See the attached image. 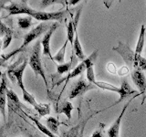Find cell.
Listing matches in <instances>:
<instances>
[{"label":"cell","instance_id":"1","mask_svg":"<svg viewBox=\"0 0 146 137\" xmlns=\"http://www.w3.org/2000/svg\"><path fill=\"white\" fill-rule=\"evenodd\" d=\"M112 50L120 54L127 65L131 66L134 70L143 71L146 70V59L141 57V55L136 54L135 51L131 49L129 45L119 41L118 46L112 48Z\"/></svg>","mask_w":146,"mask_h":137},{"label":"cell","instance_id":"2","mask_svg":"<svg viewBox=\"0 0 146 137\" xmlns=\"http://www.w3.org/2000/svg\"><path fill=\"white\" fill-rule=\"evenodd\" d=\"M52 24H53V23H52ZM52 24H51V23H49V22H42V23H40L38 26H36V27H34L33 29L30 30L29 33H27L24 37V41H23V43L20 46V48H18L17 50L11 52L10 54H8L7 56H3L2 57L4 59V61H6L7 59H8L11 56H13V55H15V54H17L18 52L22 51V50L24 49H26V47H27V46H29L32 42V41L36 39L38 37H40L43 33H46V32H47L50 29V27H51Z\"/></svg>","mask_w":146,"mask_h":137},{"label":"cell","instance_id":"3","mask_svg":"<svg viewBox=\"0 0 146 137\" xmlns=\"http://www.w3.org/2000/svg\"><path fill=\"white\" fill-rule=\"evenodd\" d=\"M40 51H41V41H36L33 49H32L29 63L31 68L33 70L35 75L40 76L44 80L46 88L48 89V81H47V79H46V75L43 70V67H42V62H41Z\"/></svg>","mask_w":146,"mask_h":137},{"label":"cell","instance_id":"4","mask_svg":"<svg viewBox=\"0 0 146 137\" xmlns=\"http://www.w3.org/2000/svg\"><path fill=\"white\" fill-rule=\"evenodd\" d=\"M27 63H29V61H27V59H25L24 61L21 62V64L17 65V63L16 65H13L9 68V70H7L8 78L11 80L12 82H16L22 90H25L24 82H23V75H24V71L27 68Z\"/></svg>","mask_w":146,"mask_h":137},{"label":"cell","instance_id":"5","mask_svg":"<svg viewBox=\"0 0 146 137\" xmlns=\"http://www.w3.org/2000/svg\"><path fill=\"white\" fill-rule=\"evenodd\" d=\"M95 88H96V86L94 84L90 83V82L88 80H86L83 77H80V79L72 87L70 95H68V98L74 99L77 97H80V96L84 95L88 90L95 89Z\"/></svg>","mask_w":146,"mask_h":137},{"label":"cell","instance_id":"6","mask_svg":"<svg viewBox=\"0 0 146 137\" xmlns=\"http://www.w3.org/2000/svg\"><path fill=\"white\" fill-rule=\"evenodd\" d=\"M7 11H8V15H20V14H26L27 16H30L36 10L32 9L27 1H19V2H11L10 5L4 7Z\"/></svg>","mask_w":146,"mask_h":137},{"label":"cell","instance_id":"7","mask_svg":"<svg viewBox=\"0 0 146 137\" xmlns=\"http://www.w3.org/2000/svg\"><path fill=\"white\" fill-rule=\"evenodd\" d=\"M66 16V11H57V12H43L35 11L31 15V17L42 22L48 21H58L61 22Z\"/></svg>","mask_w":146,"mask_h":137},{"label":"cell","instance_id":"8","mask_svg":"<svg viewBox=\"0 0 146 137\" xmlns=\"http://www.w3.org/2000/svg\"><path fill=\"white\" fill-rule=\"evenodd\" d=\"M138 95L139 94H136L133 98H131L129 102H127L126 104L123 106L121 113L119 114V116L117 117V119L114 121V122L111 125V127L108 129V131H107L108 137H120V129H121V124L122 118H123V116H124V114L126 112V110H127L128 106L130 105V103L131 102V100L133 99H135Z\"/></svg>","mask_w":146,"mask_h":137},{"label":"cell","instance_id":"9","mask_svg":"<svg viewBox=\"0 0 146 137\" xmlns=\"http://www.w3.org/2000/svg\"><path fill=\"white\" fill-rule=\"evenodd\" d=\"M103 111H104V110H100V111L91 112L90 114H88V115L86 116V118L80 120V122L78 123L75 127H73L70 132H67L66 137H82V135H83V132H84V128H85V126L87 124V122H88V121L90 120V119L92 118L95 114H98V113L102 112Z\"/></svg>","mask_w":146,"mask_h":137},{"label":"cell","instance_id":"10","mask_svg":"<svg viewBox=\"0 0 146 137\" xmlns=\"http://www.w3.org/2000/svg\"><path fill=\"white\" fill-rule=\"evenodd\" d=\"M80 12H81L80 9H79L75 17H73V24H74V30H75V39H74V43H73V51L75 52V55L80 59H84L85 54L83 52V50H82V46L80 42L79 35H78V23H79V19L80 17Z\"/></svg>","mask_w":146,"mask_h":137},{"label":"cell","instance_id":"11","mask_svg":"<svg viewBox=\"0 0 146 137\" xmlns=\"http://www.w3.org/2000/svg\"><path fill=\"white\" fill-rule=\"evenodd\" d=\"M58 22L53 23L51 27L46 32L42 40H41V45H42V48H43V55H47V56H48L52 61H53V57L51 56V51H50V39H51V37L55 32V30L58 29Z\"/></svg>","mask_w":146,"mask_h":137},{"label":"cell","instance_id":"12","mask_svg":"<svg viewBox=\"0 0 146 137\" xmlns=\"http://www.w3.org/2000/svg\"><path fill=\"white\" fill-rule=\"evenodd\" d=\"M131 80L140 90V94L145 97L146 94V78L143 70H133L131 72Z\"/></svg>","mask_w":146,"mask_h":137},{"label":"cell","instance_id":"13","mask_svg":"<svg viewBox=\"0 0 146 137\" xmlns=\"http://www.w3.org/2000/svg\"><path fill=\"white\" fill-rule=\"evenodd\" d=\"M7 85V77L3 75L1 82H0V112L2 113L4 119H6V104L8 90Z\"/></svg>","mask_w":146,"mask_h":137},{"label":"cell","instance_id":"14","mask_svg":"<svg viewBox=\"0 0 146 137\" xmlns=\"http://www.w3.org/2000/svg\"><path fill=\"white\" fill-rule=\"evenodd\" d=\"M120 90H121V92L120 94H119V96H120V100H117V102L112 104L111 106H110L108 108H111V107H113L115 106L116 104L121 102L122 100H124L127 97H129V96H131V94H134L136 93V90L132 89L131 85L129 84V82H128L127 80H122L121 81V87H120ZM107 108V109H108Z\"/></svg>","mask_w":146,"mask_h":137},{"label":"cell","instance_id":"15","mask_svg":"<svg viewBox=\"0 0 146 137\" xmlns=\"http://www.w3.org/2000/svg\"><path fill=\"white\" fill-rule=\"evenodd\" d=\"M145 36H146V27L145 25H141V31H140V35H139V39L137 41L136 44V48H135V53L141 55V51L144 48V44H145Z\"/></svg>","mask_w":146,"mask_h":137},{"label":"cell","instance_id":"16","mask_svg":"<svg viewBox=\"0 0 146 137\" xmlns=\"http://www.w3.org/2000/svg\"><path fill=\"white\" fill-rule=\"evenodd\" d=\"M7 100H8V105H9L8 106L9 112H11L13 108L14 110H16V107H17L16 105H21L17 95L11 90H7Z\"/></svg>","mask_w":146,"mask_h":137},{"label":"cell","instance_id":"17","mask_svg":"<svg viewBox=\"0 0 146 137\" xmlns=\"http://www.w3.org/2000/svg\"><path fill=\"white\" fill-rule=\"evenodd\" d=\"M26 115L29 117L30 120H32L34 122H35V124L36 125V128H38V129L42 132V134H44L45 135H47L48 137H56V135H55L53 132H51L49 130H48V127H46L44 124H42V123H41L38 119L36 118H34V117H32V116H30V115H29V114L27 113H26Z\"/></svg>","mask_w":146,"mask_h":137},{"label":"cell","instance_id":"18","mask_svg":"<svg viewBox=\"0 0 146 137\" xmlns=\"http://www.w3.org/2000/svg\"><path fill=\"white\" fill-rule=\"evenodd\" d=\"M46 122H47V127L50 132H53L54 134H58V126L60 125V122L58 119L54 117H48L46 120Z\"/></svg>","mask_w":146,"mask_h":137},{"label":"cell","instance_id":"19","mask_svg":"<svg viewBox=\"0 0 146 137\" xmlns=\"http://www.w3.org/2000/svg\"><path fill=\"white\" fill-rule=\"evenodd\" d=\"M74 36H75V30H74V24H73V18L71 17L68 23L67 24V39L73 48V43H74Z\"/></svg>","mask_w":146,"mask_h":137},{"label":"cell","instance_id":"20","mask_svg":"<svg viewBox=\"0 0 146 137\" xmlns=\"http://www.w3.org/2000/svg\"><path fill=\"white\" fill-rule=\"evenodd\" d=\"M73 109H74V107L72 106L71 102H64L60 105V108H59V110H58V113L65 114L68 120H70V119H71V112H72Z\"/></svg>","mask_w":146,"mask_h":137},{"label":"cell","instance_id":"21","mask_svg":"<svg viewBox=\"0 0 146 137\" xmlns=\"http://www.w3.org/2000/svg\"><path fill=\"white\" fill-rule=\"evenodd\" d=\"M68 39L66 40V42L64 43L62 46V48L58 50V52L53 57V61H57L59 64H64L65 63V55H66V49H67V44H68Z\"/></svg>","mask_w":146,"mask_h":137},{"label":"cell","instance_id":"22","mask_svg":"<svg viewBox=\"0 0 146 137\" xmlns=\"http://www.w3.org/2000/svg\"><path fill=\"white\" fill-rule=\"evenodd\" d=\"M35 110L38 112L39 116H46L50 113V105L48 103H38L33 106Z\"/></svg>","mask_w":146,"mask_h":137},{"label":"cell","instance_id":"23","mask_svg":"<svg viewBox=\"0 0 146 137\" xmlns=\"http://www.w3.org/2000/svg\"><path fill=\"white\" fill-rule=\"evenodd\" d=\"M95 86H97V87H99V88L102 89V90H107L113 91V92H116L118 94H120V92H121L120 88L113 86L112 84L107 83V82H104V81H96Z\"/></svg>","mask_w":146,"mask_h":137},{"label":"cell","instance_id":"24","mask_svg":"<svg viewBox=\"0 0 146 137\" xmlns=\"http://www.w3.org/2000/svg\"><path fill=\"white\" fill-rule=\"evenodd\" d=\"M17 24L20 29H27L31 27L32 25V17L30 16H27L25 17H19L17 19Z\"/></svg>","mask_w":146,"mask_h":137},{"label":"cell","instance_id":"25","mask_svg":"<svg viewBox=\"0 0 146 137\" xmlns=\"http://www.w3.org/2000/svg\"><path fill=\"white\" fill-rule=\"evenodd\" d=\"M72 64H73V61H71L70 62H65L64 64H59L57 67V71L59 75H62L64 73H67V72H70V70H71V67H72Z\"/></svg>","mask_w":146,"mask_h":137},{"label":"cell","instance_id":"26","mask_svg":"<svg viewBox=\"0 0 146 137\" xmlns=\"http://www.w3.org/2000/svg\"><path fill=\"white\" fill-rule=\"evenodd\" d=\"M94 66H90L86 70V78L90 83H92L95 85L96 83V79H95V73H94Z\"/></svg>","mask_w":146,"mask_h":137},{"label":"cell","instance_id":"27","mask_svg":"<svg viewBox=\"0 0 146 137\" xmlns=\"http://www.w3.org/2000/svg\"><path fill=\"white\" fill-rule=\"evenodd\" d=\"M22 92H23V99H24L25 102H29V104L32 105V106H35V105L36 104V102L34 98V96L31 95L29 92H27L26 89L24 90H22Z\"/></svg>","mask_w":146,"mask_h":137},{"label":"cell","instance_id":"28","mask_svg":"<svg viewBox=\"0 0 146 137\" xmlns=\"http://www.w3.org/2000/svg\"><path fill=\"white\" fill-rule=\"evenodd\" d=\"M12 38H13V33L12 31L8 32L7 34H6L3 38V49H6L9 45H10L11 41H12Z\"/></svg>","mask_w":146,"mask_h":137},{"label":"cell","instance_id":"29","mask_svg":"<svg viewBox=\"0 0 146 137\" xmlns=\"http://www.w3.org/2000/svg\"><path fill=\"white\" fill-rule=\"evenodd\" d=\"M104 127H105L104 123H100L98 129H96L94 131V132H93L92 135H91L90 137H104V135H103Z\"/></svg>","mask_w":146,"mask_h":137},{"label":"cell","instance_id":"30","mask_svg":"<svg viewBox=\"0 0 146 137\" xmlns=\"http://www.w3.org/2000/svg\"><path fill=\"white\" fill-rule=\"evenodd\" d=\"M10 31H11V29H9L8 27H7L6 25H5L1 20H0V37H3V38H4V36L6 34H7L8 32H10Z\"/></svg>","mask_w":146,"mask_h":137},{"label":"cell","instance_id":"31","mask_svg":"<svg viewBox=\"0 0 146 137\" xmlns=\"http://www.w3.org/2000/svg\"><path fill=\"white\" fill-rule=\"evenodd\" d=\"M60 1H53V0H49V1H42V7H48L49 5H52L53 3H59Z\"/></svg>","mask_w":146,"mask_h":137},{"label":"cell","instance_id":"32","mask_svg":"<svg viewBox=\"0 0 146 137\" xmlns=\"http://www.w3.org/2000/svg\"><path fill=\"white\" fill-rule=\"evenodd\" d=\"M5 3H6V1H0V12L5 7Z\"/></svg>","mask_w":146,"mask_h":137},{"label":"cell","instance_id":"33","mask_svg":"<svg viewBox=\"0 0 146 137\" xmlns=\"http://www.w3.org/2000/svg\"><path fill=\"white\" fill-rule=\"evenodd\" d=\"M2 49H3V39H0V53H1Z\"/></svg>","mask_w":146,"mask_h":137},{"label":"cell","instance_id":"34","mask_svg":"<svg viewBox=\"0 0 146 137\" xmlns=\"http://www.w3.org/2000/svg\"><path fill=\"white\" fill-rule=\"evenodd\" d=\"M80 2V0H76V1H68V3H70V5H75L77 3Z\"/></svg>","mask_w":146,"mask_h":137},{"label":"cell","instance_id":"35","mask_svg":"<svg viewBox=\"0 0 146 137\" xmlns=\"http://www.w3.org/2000/svg\"><path fill=\"white\" fill-rule=\"evenodd\" d=\"M3 62H5V61H4V59L2 58V57H0V66L2 65L3 64Z\"/></svg>","mask_w":146,"mask_h":137},{"label":"cell","instance_id":"36","mask_svg":"<svg viewBox=\"0 0 146 137\" xmlns=\"http://www.w3.org/2000/svg\"><path fill=\"white\" fill-rule=\"evenodd\" d=\"M30 137H39L38 135H36V134H34V135H29Z\"/></svg>","mask_w":146,"mask_h":137},{"label":"cell","instance_id":"37","mask_svg":"<svg viewBox=\"0 0 146 137\" xmlns=\"http://www.w3.org/2000/svg\"><path fill=\"white\" fill-rule=\"evenodd\" d=\"M145 52H146V49H145Z\"/></svg>","mask_w":146,"mask_h":137},{"label":"cell","instance_id":"38","mask_svg":"<svg viewBox=\"0 0 146 137\" xmlns=\"http://www.w3.org/2000/svg\"><path fill=\"white\" fill-rule=\"evenodd\" d=\"M145 27H146V26H145Z\"/></svg>","mask_w":146,"mask_h":137}]
</instances>
